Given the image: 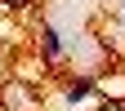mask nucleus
<instances>
[{
  "instance_id": "2",
  "label": "nucleus",
  "mask_w": 125,
  "mask_h": 111,
  "mask_svg": "<svg viewBox=\"0 0 125 111\" xmlns=\"http://www.w3.org/2000/svg\"><path fill=\"white\" fill-rule=\"evenodd\" d=\"M89 93H94V76H81V80L67 85V102H81V98H89Z\"/></svg>"
},
{
  "instance_id": "1",
  "label": "nucleus",
  "mask_w": 125,
  "mask_h": 111,
  "mask_svg": "<svg viewBox=\"0 0 125 111\" xmlns=\"http://www.w3.org/2000/svg\"><path fill=\"white\" fill-rule=\"evenodd\" d=\"M40 49H45V58H49V62L62 58V36H58V27H54V22H45V27H40Z\"/></svg>"
}]
</instances>
